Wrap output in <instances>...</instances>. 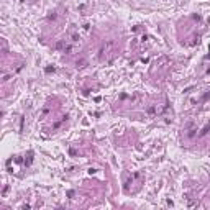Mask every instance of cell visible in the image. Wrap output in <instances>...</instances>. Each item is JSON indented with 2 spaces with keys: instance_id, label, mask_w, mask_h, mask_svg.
<instances>
[{
  "instance_id": "cell-1",
  "label": "cell",
  "mask_w": 210,
  "mask_h": 210,
  "mask_svg": "<svg viewBox=\"0 0 210 210\" xmlns=\"http://www.w3.org/2000/svg\"><path fill=\"white\" fill-rule=\"evenodd\" d=\"M112 48H113V41H107V43H103L102 44V48H100V54H99V58L100 59H105V58H107L108 54H110V49Z\"/></svg>"
},
{
  "instance_id": "cell-2",
  "label": "cell",
  "mask_w": 210,
  "mask_h": 210,
  "mask_svg": "<svg viewBox=\"0 0 210 210\" xmlns=\"http://www.w3.org/2000/svg\"><path fill=\"white\" fill-rule=\"evenodd\" d=\"M69 41L76 43V44L80 43V33L77 31V30H71V31H69Z\"/></svg>"
}]
</instances>
